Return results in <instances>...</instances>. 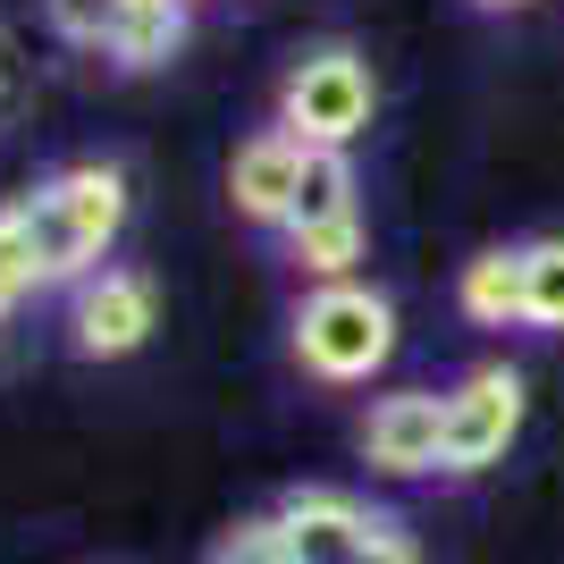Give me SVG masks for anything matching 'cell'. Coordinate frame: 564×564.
I'll return each instance as SVG.
<instances>
[{
    "label": "cell",
    "instance_id": "6da1fadb",
    "mask_svg": "<svg viewBox=\"0 0 564 564\" xmlns=\"http://www.w3.org/2000/svg\"><path fill=\"white\" fill-rule=\"evenodd\" d=\"M18 212L34 236V261H43V286H85L101 270V253L127 236V169L68 161L34 194H18Z\"/></svg>",
    "mask_w": 564,
    "mask_h": 564
},
{
    "label": "cell",
    "instance_id": "7a4b0ae2",
    "mask_svg": "<svg viewBox=\"0 0 564 564\" xmlns=\"http://www.w3.org/2000/svg\"><path fill=\"white\" fill-rule=\"evenodd\" d=\"M397 354V304L362 279H337V286H312L295 304V362L329 388H354L371 379L379 362Z\"/></svg>",
    "mask_w": 564,
    "mask_h": 564
},
{
    "label": "cell",
    "instance_id": "3957f363",
    "mask_svg": "<svg viewBox=\"0 0 564 564\" xmlns=\"http://www.w3.org/2000/svg\"><path fill=\"white\" fill-rule=\"evenodd\" d=\"M379 110V76L354 43H312L279 85V127L304 152H346Z\"/></svg>",
    "mask_w": 564,
    "mask_h": 564
},
{
    "label": "cell",
    "instance_id": "277c9868",
    "mask_svg": "<svg viewBox=\"0 0 564 564\" xmlns=\"http://www.w3.org/2000/svg\"><path fill=\"white\" fill-rule=\"evenodd\" d=\"M514 438H522V371L489 362V371H471L464 388H447V447H438V471L471 480V471L506 464Z\"/></svg>",
    "mask_w": 564,
    "mask_h": 564
},
{
    "label": "cell",
    "instance_id": "5b68a950",
    "mask_svg": "<svg viewBox=\"0 0 564 564\" xmlns=\"http://www.w3.org/2000/svg\"><path fill=\"white\" fill-rule=\"evenodd\" d=\"M270 522H279V540H286V564H371L379 540L397 531L388 514H371L346 489H295Z\"/></svg>",
    "mask_w": 564,
    "mask_h": 564
},
{
    "label": "cell",
    "instance_id": "8992f818",
    "mask_svg": "<svg viewBox=\"0 0 564 564\" xmlns=\"http://www.w3.org/2000/svg\"><path fill=\"white\" fill-rule=\"evenodd\" d=\"M152 337V279L143 270H94L76 286V312H68V346L85 362H118Z\"/></svg>",
    "mask_w": 564,
    "mask_h": 564
},
{
    "label": "cell",
    "instance_id": "52a82bcc",
    "mask_svg": "<svg viewBox=\"0 0 564 564\" xmlns=\"http://www.w3.org/2000/svg\"><path fill=\"white\" fill-rule=\"evenodd\" d=\"M438 447H447V397L438 388H397V397L371 404L362 422V455L388 480H413V471H438Z\"/></svg>",
    "mask_w": 564,
    "mask_h": 564
},
{
    "label": "cell",
    "instance_id": "ba28073f",
    "mask_svg": "<svg viewBox=\"0 0 564 564\" xmlns=\"http://www.w3.org/2000/svg\"><path fill=\"white\" fill-rule=\"evenodd\" d=\"M304 143L286 135V127H261V135L236 143L228 161V203L236 219H253V228H286V212H295V194H304Z\"/></svg>",
    "mask_w": 564,
    "mask_h": 564
},
{
    "label": "cell",
    "instance_id": "9c48e42d",
    "mask_svg": "<svg viewBox=\"0 0 564 564\" xmlns=\"http://www.w3.org/2000/svg\"><path fill=\"white\" fill-rule=\"evenodd\" d=\"M455 304H464V321H480V329H506V321H522V245H497V253L464 261Z\"/></svg>",
    "mask_w": 564,
    "mask_h": 564
},
{
    "label": "cell",
    "instance_id": "30bf717a",
    "mask_svg": "<svg viewBox=\"0 0 564 564\" xmlns=\"http://www.w3.org/2000/svg\"><path fill=\"white\" fill-rule=\"evenodd\" d=\"M177 43H186V9H177V0H152V9H127V18H118L101 59H110V68H161Z\"/></svg>",
    "mask_w": 564,
    "mask_h": 564
},
{
    "label": "cell",
    "instance_id": "8fae6325",
    "mask_svg": "<svg viewBox=\"0 0 564 564\" xmlns=\"http://www.w3.org/2000/svg\"><path fill=\"white\" fill-rule=\"evenodd\" d=\"M329 219H362V203H354V161L346 152H312L304 161V194H295L286 228H329Z\"/></svg>",
    "mask_w": 564,
    "mask_h": 564
},
{
    "label": "cell",
    "instance_id": "7c38bea8",
    "mask_svg": "<svg viewBox=\"0 0 564 564\" xmlns=\"http://www.w3.org/2000/svg\"><path fill=\"white\" fill-rule=\"evenodd\" d=\"M286 261H295L312 286L354 279V261H362V219H329V228H286Z\"/></svg>",
    "mask_w": 564,
    "mask_h": 564
},
{
    "label": "cell",
    "instance_id": "4fadbf2b",
    "mask_svg": "<svg viewBox=\"0 0 564 564\" xmlns=\"http://www.w3.org/2000/svg\"><path fill=\"white\" fill-rule=\"evenodd\" d=\"M522 321L531 329H564V236L522 245Z\"/></svg>",
    "mask_w": 564,
    "mask_h": 564
},
{
    "label": "cell",
    "instance_id": "5bb4252c",
    "mask_svg": "<svg viewBox=\"0 0 564 564\" xmlns=\"http://www.w3.org/2000/svg\"><path fill=\"white\" fill-rule=\"evenodd\" d=\"M0 286L9 295H43V261H34V236H25V212L18 203H0Z\"/></svg>",
    "mask_w": 564,
    "mask_h": 564
},
{
    "label": "cell",
    "instance_id": "9a60e30c",
    "mask_svg": "<svg viewBox=\"0 0 564 564\" xmlns=\"http://www.w3.org/2000/svg\"><path fill=\"white\" fill-rule=\"evenodd\" d=\"M43 9H51V25H59L68 43H85V51H110L118 18H127V0H43Z\"/></svg>",
    "mask_w": 564,
    "mask_h": 564
},
{
    "label": "cell",
    "instance_id": "2e32d148",
    "mask_svg": "<svg viewBox=\"0 0 564 564\" xmlns=\"http://www.w3.org/2000/svg\"><path fill=\"white\" fill-rule=\"evenodd\" d=\"M212 564H286V540H279V522L253 514V522H236V531H219Z\"/></svg>",
    "mask_w": 564,
    "mask_h": 564
},
{
    "label": "cell",
    "instance_id": "e0dca14e",
    "mask_svg": "<svg viewBox=\"0 0 564 564\" xmlns=\"http://www.w3.org/2000/svg\"><path fill=\"white\" fill-rule=\"evenodd\" d=\"M371 564H422V556H413V547H404L397 531H388V540H379V556H371Z\"/></svg>",
    "mask_w": 564,
    "mask_h": 564
},
{
    "label": "cell",
    "instance_id": "ac0fdd59",
    "mask_svg": "<svg viewBox=\"0 0 564 564\" xmlns=\"http://www.w3.org/2000/svg\"><path fill=\"white\" fill-rule=\"evenodd\" d=\"M9 76H18V43H9V25H0V94H9Z\"/></svg>",
    "mask_w": 564,
    "mask_h": 564
},
{
    "label": "cell",
    "instance_id": "d6986e66",
    "mask_svg": "<svg viewBox=\"0 0 564 564\" xmlns=\"http://www.w3.org/2000/svg\"><path fill=\"white\" fill-rule=\"evenodd\" d=\"M9 312H18V295H9V286H0V321H9Z\"/></svg>",
    "mask_w": 564,
    "mask_h": 564
},
{
    "label": "cell",
    "instance_id": "ffe728a7",
    "mask_svg": "<svg viewBox=\"0 0 564 564\" xmlns=\"http://www.w3.org/2000/svg\"><path fill=\"white\" fill-rule=\"evenodd\" d=\"M480 9H531V0H480Z\"/></svg>",
    "mask_w": 564,
    "mask_h": 564
},
{
    "label": "cell",
    "instance_id": "44dd1931",
    "mask_svg": "<svg viewBox=\"0 0 564 564\" xmlns=\"http://www.w3.org/2000/svg\"><path fill=\"white\" fill-rule=\"evenodd\" d=\"M177 9H186V0H177Z\"/></svg>",
    "mask_w": 564,
    "mask_h": 564
}]
</instances>
